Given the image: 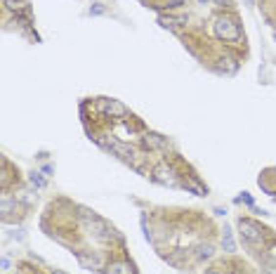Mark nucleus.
I'll list each match as a JSON object with an SVG mask.
<instances>
[{
	"label": "nucleus",
	"instance_id": "1",
	"mask_svg": "<svg viewBox=\"0 0 276 274\" xmlns=\"http://www.w3.org/2000/svg\"><path fill=\"white\" fill-rule=\"evenodd\" d=\"M215 36L222 41H238L241 38V26L234 17H217L215 19Z\"/></svg>",
	"mask_w": 276,
	"mask_h": 274
},
{
	"label": "nucleus",
	"instance_id": "2",
	"mask_svg": "<svg viewBox=\"0 0 276 274\" xmlns=\"http://www.w3.org/2000/svg\"><path fill=\"white\" fill-rule=\"evenodd\" d=\"M238 229L243 234V239L250 241V244H260L264 239V229L257 222H253V220H241V222H238Z\"/></svg>",
	"mask_w": 276,
	"mask_h": 274
},
{
	"label": "nucleus",
	"instance_id": "3",
	"mask_svg": "<svg viewBox=\"0 0 276 274\" xmlns=\"http://www.w3.org/2000/svg\"><path fill=\"white\" fill-rule=\"evenodd\" d=\"M99 109L104 111L106 116H111V118H123V116H128V107L120 104L118 99H102V102H99Z\"/></svg>",
	"mask_w": 276,
	"mask_h": 274
},
{
	"label": "nucleus",
	"instance_id": "4",
	"mask_svg": "<svg viewBox=\"0 0 276 274\" xmlns=\"http://www.w3.org/2000/svg\"><path fill=\"white\" fill-rule=\"evenodd\" d=\"M106 147L114 151V154H118L120 159H125V161H132V156H135V151H132V147H128V144H123V142H118V139H114V137H109L106 139Z\"/></svg>",
	"mask_w": 276,
	"mask_h": 274
},
{
	"label": "nucleus",
	"instance_id": "5",
	"mask_svg": "<svg viewBox=\"0 0 276 274\" xmlns=\"http://www.w3.org/2000/svg\"><path fill=\"white\" fill-rule=\"evenodd\" d=\"M154 180L161 182V184H177V178H175V170H172L170 165H158L156 170H154Z\"/></svg>",
	"mask_w": 276,
	"mask_h": 274
},
{
	"label": "nucleus",
	"instance_id": "6",
	"mask_svg": "<svg viewBox=\"0 0 276 274\" xmlns=\"http://www.w3.org/2000/svg\"><path fill=\"white\" fill-rule=\"evenodd\" d=\"M88 225H90V229L94 232V236H97L99 241H106V239H111V229L106 227V222H104V220L94 218L92 222H88Z\"/></svg>",
	"mask_w": 276,
	"mask_h": 274
},
{
	"label": "nucleus",
	"instance_id": "7",
	"mask_svg": "<svg viewBox=\"0 0 276 274\" xmlns=\"http://www.w3.org/2000/svg\"><path fill=\"white\" fill-rule=\"evenodd\" d=\"M144 147L146 149H165V137H161L158 133H146Z\"/></svg>",
	"mask_w": 276,
	"mask_h": 274
},
{
	"label": "nucleus",
	"instance_id": "8",
	"mask_svg": "<svg viewBox=\"0 0 276 274\" xmlns=\"http://www.w3.org/2000/svg\"><path fill=\"white\" fill-rule=\"evenodd\" d=\"M106 274H132V267L128 262H114Z\"/></svg>",
	"mask_w": 276,
	"mask_h": 274
},
{
	"label": "nucleus",
	"instance_id": "9",
	"mask_svg": "<svg viewBox=\"0 0 276 274\" xmlns=\"http://www.w3.org/2000/svg\"><path fill=\"white\" fill-rule=\"evenodd\" d=\"M158 24L165 28H172V26H177V24H182V19H175V17H158Z\"/></svg>",
	"mask_w": 276,
	"mask_h": 274
},
{
	"label": "nucleus",
	"instance_id": "10",
	"mask_svg": "<svg viewBox=\"0 0 276 274\" xmlns=\"http://www.w3.org/2000/svg\"><path fill=\"white\" fill-rule=\"evenodd\" d=\"M2 2H5V7L12 10V12H22V10H24V2H22V0H2Z\"/></svg>",
	"mask_w": 276,
	"mask_h": 274
},
{
	"label": "nucleus",
	"instance_id": "11",
	"mask_svg": "<svg viewBox=\"0 0 276 274\" xmlns=\"http://www.w3.org/2000/svg\"><path fill=\"white\" fill-rule=\"evenodd\" d=\"M31 184H36L38 189H43V187H45V180L40 178L38 173H33V175H31Z\"/></svg>",
	"mask_w": 276,
	"mask_h": 274
},
{
	"label": "nucleus",
	"instance_id": "12",
	"mask_svg": "<svg viewBox=\"0 0 276 274\" xmlns=\"http://www.w3.org/2000/svg\"><path fill=\"white\" fill-rule=\"evenodd\" d=\"M212 255V246H201L198 248V258H210Z\"/></svg>",
	"mask_w": 276,
	"mask_h": 274
},
{
	"label": "nucleus",
	"instance_id": "13",
	"mask_svg": "<svg viewBox=\"0 0 276 274\" xmlns=\"http://www.w3.org/2000/svg\"><path fill=\"white\" fill-rule=\"evenodd\" d=\"M12 201H10V199H7V196H5V199H2V215H10V210H12Z\"/></svg>",
	"mask_w": 276,
	"mask_h": 274
},
{
	"label": "nucleus",
	"instance_id": "14",
	"mask_svg": "<svg viewBox=\"0 0 276 274\" xmlns=\"http://www.w3.org/2000/svg\"><path fill=\"white\" fill-rule=\"evenodd\" d=\"M104 5H102V2H94V5H92L90 7V14H104Z\"/></svg>",
	"mask_w": 276,
	"mask_h": 274
},
{
	"label": "nucleus",
	"instance_id": "15",
	"mask_svg": "<svg viewBox=\"0 0 276 274\" xmlns=\"http://www.w3.org/2000/svg\"><path fill=\"white\" fill-rule=\"evenodd\" d=\"M222 244H224V248H227V251H234V241H231V234H229V232L224 234V241H222Z\"/></svg>",
	"mask_w": 276,
	"mask_h": 274
},
{
	"label": "nucleus",
	"instance_id": "16",
	"mask_svg": "<svg viewBox=\"0 0 276 274\" xmlns=\"http://www.w3.org/2000/svg\"><path fill=\"white\" fill-rule=\"evenodd\" d=\"M238 201H246V204H248V206H253V199H250L248 194H243V196H241V199H238Z\"/></svg>",
	"mask_w": 276,
	"mask_h": 274
},
{
	"label": "nucleus",
	"instance_id": "17",
	"mask_svg": "<svg viewBox=\"0 0 276 274\" xmlns=\"http://www.w3.org/2000/svg\"><path fill=\"white\" fill-rule=\"evenodd\" d=\"M198 2H201V5H208V2H210V0H198Z\"/></svg>",
	"mask_w": 276,
	"mask_h": 274
},
{
	"label": "nucleus",
	"instance_id": "18",
	"mask_svg": "<svg viewBox=\"0 0 276 274\" xmlns=\"http://www.w3.org/2000/svg\"><path fill=\"white\" fill-rule=\"evenodd\" d=\"M52 274H64V272H57V270H54V272Z\"/></svg>",
	"mask_w": 276,
	"mask_h": 274
},
{
	"label": "nucleus",
	"instance_id": "19",
	"mask_svg": "<svg viewBox=\"0 0 276 274\" xmlns=\"http://www.w3.org/2000/svg\"><path fill=\"white\" fill-rule=\"evenodd\" d=\"M210 274H217V272H210Z\"/></svg>",
	"mask_w": 276,
	"mask_h": 274
}]
</instances>
